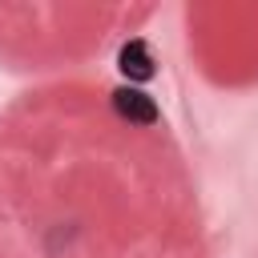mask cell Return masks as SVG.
Segmentation results:
<instances>
[{"label":"cell","mask_w":258,"mask_h":258,"mask_svg":"<svg viewBox=\"0 0 258 258\" xmlns=\"http://www.w3.org/2000/svg\"><path fill=\"white\" fill-rule=\"evenodd\" d=\"M113 109H117L125 121H137V125H153V121H157V105H153L141 89H117V93H113Z\"/></svg>","instance_id":"1"},{"label":"cell","mask_w":258,"mask_h":258,"mask_svg":"<svg viewBox=\"0 0 258 258\" xmlns=\"http://www.w3.org/2000/svg\"><path fill=\"white\" fill-rule=\"evenodd\" d=\"M121 69H125V77H133V81H149V77H153V52H149V44H145V40H129V44L121 48Z\"/></svg>","instance_id":"2"}]
</instances>
